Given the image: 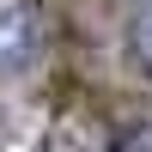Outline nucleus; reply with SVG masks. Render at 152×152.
Instances as JSON below:
<instances>
[{
  "instance_id": "obj_1",
  "label": "nucleus",
  "mask_w": 152,
  "mask_h": 152,
  "mask_svg": "<svg viewBox=\"0 0 152 152\" xmlns=\"http://www.w3.org/2000/svg\"><path fill=\"white\" fill-rule=\"evenodd\" d=\"M49 12L43 0H0V79H18L43 61Z\"/></svg>"
},
{
  "instance_id": "obj_2",
  "label": "nucleus",
  "mask_w": 152,
  "mask_h": 152,
  "mask_svg": "<svg viewBox=\"0 0 152 152\" xmlns=\"http://www.w3.org/2000/svg\"><path fill=\"white\" fill-rule=\"evenodd\" d=\"M43 152H104V140H97L79 116H61L55 128L43 134Z\"/></svg>"
},
{
  "instance_id": "obj_3",
  "label": "nucleus",
  "mask_w": 152,
  "mask_h": 152,
  "mask_svg": "<svg viewBox=\"0 0 152 152\" xmlns=\"http://www.w3.org/2000/svg\"><path fill=\"white\" fill-rule=\"evenodd\" d=\"M128 55H134V67L152 79V0L134 12V24H128Z\"/></svg>"
},
{
  "instance_id": "obj_4",
  "label": "nucleus",
  "mask_w": 152,
  "mask_h": 152,
  "mask_svg": "<svg viewBox=\"0 0 152 152\" xmlns=\"http://www.w3.org/2000/svg\"><path fill=\"white\" fill-rule=\"evenodd\" d=\"M104 152H152V116H134L128 128H116L104 140Z\"/></svg>"
}]
</instances>
